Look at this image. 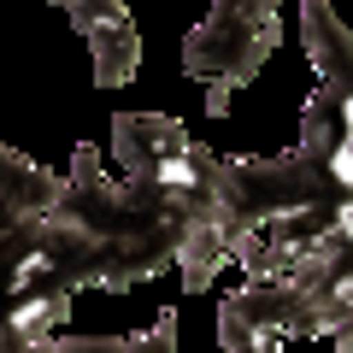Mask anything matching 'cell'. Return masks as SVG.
<instances>
[{
  "label": "cell",
  "instance_id": "1",
  "mask_svg": "<svg viewBox=\"0 0 353 353\" xmlns=\"http://www.w3.org/2000/svg\"><path fill=\"white\" fill-rule=\"evenodd\" d=\"M218 224V206L206 194H165L153 183H118L106 176L101 153L77 148L65 189L30 230V253L12 271V294H24L30 283H59V289H106L124 294L136 283H153L159 271H171V253L183 224ZM224 230V224H218Z\"/></svg>",
  "mask_w": 353,
  "mask_h": 353
},
{
  "label": "cell",
  "instance_id": "2",
  "mask_svg": "<svg viewBox=\"0 0 353 353\" xmlns=\"http://www.w3.org/2000/svg\"><path fill=\"white\" fill-rule=\"evenodd\" d=\"M289 336H330L353 347V277L336 283H241L218 306V347L259 353Z\"/></svg>",
  "mask_w": 353,
  "mask_h": 353
},
{
  "label": "cell",
  "instance_id": "3",
  "mask_svg": "<svg viewBox=\"0 0 353 353\" xmlns=\"http://www.w3.org/2000/svg\"><path fill=\"white\" fill-rule=\"evenodd\" d=\"M218 206V224L224 236L236 230H253L265 218L283 212H306V206H347L353 201V176H336L324 159L289 148L271 153V159H212V183H206Z\"/></svg>",
  "mask_w": 353,
  "mask_h": 353
},
{
  "label": "cell",
  "instance_id": "4",
  "mask_svg": "<svg viewBox=\"0 0 353 353\" xmlns=\"http://www.w3.org/2000/svg\"><path fill=\"white\" fill-rule=\"evenodd\" d=\"M277 6L283 0H212V12L183 36V77L218 83L230 94L248 88L283 41Z\"/></svg>",
  "mask_w": 353,
  "mask_h": 353
},
{
  "label": "cell",
  "instance_id": "5",
  "mask_svg": "<svg viewBox=\"0 0 353 353\" xmlns=\"http://www.w3.org/2000/svg\"><path fill=\"white\" fill-rule=\"evenodd\" d=\"M201 153H206V141H194L183 130V118H165V112H118L112 118V159L130 183H153L165 194H206Z\"/></svg>",
  "mask_w": 353,
  "mask_h": 353
},
{
  "label": "cell",
  "instance_id": "6",
  "mask_svg": "<svg viewBox=\"0 0 353 353\" xmlns=\"http://www.w3.org/2000/svg\"><path fill=\"white\" fill-rule=\"evenodd\" d=\"M59 189H65L59 171H48V165L24 159L18 148L0 141V324H6V301H12V271L30 253V230L59 201Z\"/></svg>",
  "mask_w": 353,
  "mask_h": 353
},
{
  "label": "cell",
  "instance_id": "7",
  "mask_svg": "<svg viewBox=\"0 0 353 353\" xmlns=\"http://www.w3.org/2000/svg\"><path fill=\"white\" fill-rule=\"evenodd\" d=\"M88 59H94V88H124L141 71V30L124 0H65Z\"/></svg>",
  "mask_w": 353,
  "mask_h": 353
},
{
  "label": "cell",
  "instance_id": "8",
  "mask_svg": "<svg viewBox=\"0 0 353 353\" xmlns=\"http://www.w3.org/2000/svg\"><path fill=\"white\" fill-rule=\"evenodd\" d=\"M301 48L318 77L353 83V30L341 24V12L330 0H301Z\"/></svg>",
  "mask_w": 353,
  "mask_h": 353
},
{
  "label": "cell",
  "instance_id": "9",
  "mask_svg": "<svg viewBox=\"0 0 353 353\" xmlns=\"http://www.w3.org/2000/svg\"><path fill=\"white\" fill-rule=\"evenodd\" d=\"M224 259H230V248H224V230H218V224H206V218L183 224L176 253H171L176 277H183V294H206V289H212V277L224 271Z\"/></svg>",
  "mask_w": 353,
  "mask_h": 353
},
{
  "label": "cell",
  "instance_id": "10",
  "mask_svg": "<svg viewBox=\"0 0 353 353\" xmlns=\"http://www.w3.org/2000/svg\"><path fill=\"white\" fill-rule=\"evenodd\" d=\"M176 347V312L165 306L148 336H48L41 353H171Z\"/></svg>",
  "mask_w": 353,
  "mask_h": 353
},
{
  "label": "cell",
  "instance_id": "11",
  "mask_svg": "<svg viewBox=\"0 0 353 353\" xmlns=\"http://www.w3.org/2000/svg\"><path fill=\"white\" fill-rule=\"evenodd\" d=\"M206 112H212V118H224V112H230V88H218V83H212V94H206Z\"/></svg>",
  "mask_w": 353,
  "mask_h": 353
},
{
  "label": "cell",
  "instance_id": "12",
  "mask_svg": "<svg viewBox=\"0 0 353 353\" xmlns=\"http://www.w3.org/2000/svg\"><path fill=\"white\" fill-rule=\"evenodd\" d=\"M53 6H65V0H53Z\"/></svg>",
  "mask_w": 353,
  "mask_h": 353
}]
</instances>
